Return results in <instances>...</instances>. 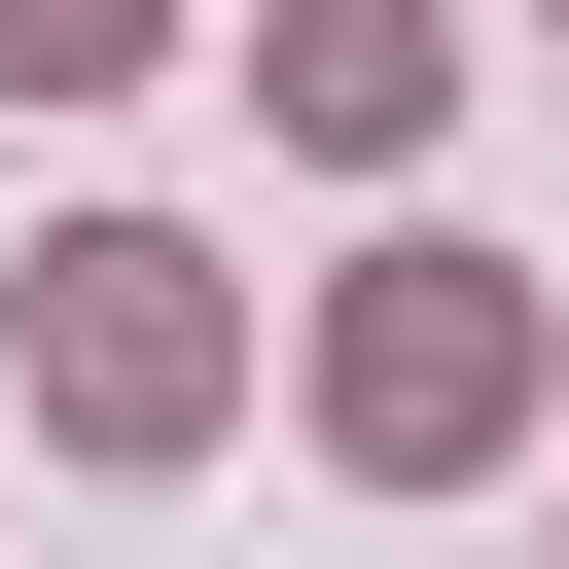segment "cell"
I'll use <instances>...</instances> for the list:
<instances>
[{"label":"cell","mask_w":569,"mask_h":569,"mask_svg":"<svg viewBox=\"0 0 569 569\" xmlns=\"http://www.w3.org/2000/svg\"><path fill=\"white\" fill-rule=\"evenodd\" d=\"M533 391H569V320H533L498 249H356V284H320V462H356V498L533 462Z\"/></svg>","instance_id":"cell-1"},{"label":"cell","mask_w":569,"mask_h":569,"mask_svg":"<svg viewBox=\"0 0 569 569\" xmlns=\"http://www.w3.org/2000/svg\"><path fill=\"white\" fill-rule=\"evenodd\" d=\"M249 107H284L320 178H391V142L462 107V36H427V0H284V36H249Z\"/></svg>","instance_id":"cell-3"},{"label":"cell","mask_w":569,"mask_h":569,"mask_svg":"<svg viewBox=\"0 0 569 569\" xmlns=\"http://www.w3.org/2000/svg\"><path fill=\"white\" fill-rule=\"evenodd\" d=\"M36 427H71V462H213V427H249V284H213L178 213H71V249H36Z\"/></svg>","instance_id":"cell-2"}]
</instances>
